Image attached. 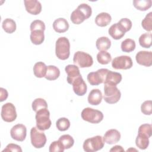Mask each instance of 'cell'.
<instances>
[{
    "instance_id": "obj_29",
    "label": "cell",
    "mask_w": 152,
    "mask_h": 152,
    "mask_svg": "<svg viewBox=\"0 0 152 152\" xmlns=\"http://www.w3.org/2000/svg\"><path fill=\"white\" fill-rule=\"evenodd\" d=\"M151 38L152 34L151 33H145L141 34L138 40L140 46L144 48H150L152 45Z\"/></svg>"
},
{
    "instance_id": "obj_18",
    "label": "cell",
    "mask_w": 152,
    "mask_h": 152,
    "mask_svg": "<svg viewBox=\"0 0 152 152\" xmlns=\"http://www.w3.org/2000/svg\"><path fill=\"white\" fill-rule=\"evenodd\" d=\"M122 78V75L120 73L109 70L106 74L105 80L104 81V84L112 86H116V85L121 81Z\"/></svg>"
},
{
    "instance_id": "obj_22",
    "label": "cell",
    "mask_w": 152,
    "mask_h": 152,
    "mask_svg": "<svg viewBox=\"0 0 152 152\" xmlns=\"http://www.w3.org/2000/svg\"><path fill=\"white\" fill-rule=\"evenodd\" d=\"M112 17L107 12H101L95 18V23L100 27H106L111 21Z\"/></svg>"
},
{
    "instance_id": "obj_20",
    "label": "cell",
    "mask_w": 152,
    "mask_h": 152,
    "mask_svg": "<svg viewBox=\"0 0 152 152\" xmlns=\"http://www.w3.org/2000/svg\"><path fill=\"white\" fill-rule=\"evenodd\" d=\"M53 28L57 33H64L68 30L69 24L66 19L64 18H59L53 21Z\"/></svg>"
},
{
    "instance_id": "obj_7",
    "label": "cell",
    "mask_w": 152,
    "mask_h": 152,
    "mask_svg": "<svg viewBox=\"0 0 152 152\" xmlns=\"http://www.w3.org/2000/svg\"><path fill=\"white\" fill-rule=\"evenodd\" d=\"M73 62L74 65L78 67L88 68L93 65V59L90 54L82 51H77L74 53Z\"/></svg>"
},
{
    "instance_id": "obj_1",
    "label": "cell",
    "mask_w": 152,
    "mask_h": 152,
    "mask_svg": "<svg viewBox=\"0 0 152 152\" xmlns=\"http://www.w3.org/2000/svg\"><path fill=\"white\" fill-rule=\"evenodd\" d=\"M92 14V10L90 5L87 4H81L72 12L70 19L75 24H80L85 20L88 19Z\"/></svg>"
},
{
    "instance_id": "obj_36",
    "label": "cell",
    "mask_w": 152,
    "mask_h": 152,
    "mask_svg": "<svg viewBox=\"0 0 152 152\" xmlns=\"http://www.w3.org/2000/svg\"><path fill=\"white\" fill-rule=\"evenodd\" d=\"M152 12H150L148 14H147L141 21V26L142 28L147 31H151L152 30Z\"/></svg>"
},
{
    "instance_id": "obj_42",
    "label": "cell",
    "mask_w": 152,
    "mask_h": 152,
    "mask_svg": "<svg viewBox=\"0 0 152 152\" xmlns=\"http://www.w3.org/2000/svg\"><path fill=\"white\" fill-rule=\"evenodd\" d=\"M2 151H17V152H21L22 149L21 147L17 144L10 143L8 144L5 148H4Z\"/></svg>"
},
{
    "instance_id": "obj_2",
    "label": "cell",
    "mask_w": 152,
    "mask_h": 152,
    "mask_svg": "<svg viewBox=\"0 0 152 152\" xmlns=\"http://www.w3.org/2000/svg\"><path fill=\"white\" fill-rule=\"evenodd\" d=\"M55 54L61 60L67 59L70 55V43L65 37H60L56 42Z\"/></svg>"
},
{
    "instance_id": "obj_10",
    "label": "cell",
    "mask_w": 152,
    "mask_h": 152,
    "mask_svg": "<svg viewBox=\"0 0 152 152\" xmlns=\"http://www.w3.org/2000/svg\"><path fill=\"white\" fill-rule=\"evenodd\" d=\"M109 69L101 68L96 72H90L87 75V81L92 86H97L100 84L104 83L105 78Z\"/></svg>"
},
{
    "instance_id": "obj_19",
    "label": "cell",
    "mask_w": 152,
    "mask_h": 152,
    "mask_svg": "<svg viewBox=\"0 0 152 152\" xmlns=\"http://www.w3.org/2000/svg\"><path fill=\"white\" fill-rule=\"evenodd\" d=\"M103 96L101 91L99 89H93L89 93L88 96V102L91 105H98L102 100Z\"/></svg>"
},
{
    "instance_id": "obj_35",
    "label": "cell",
    "mask_w": 152,
    "mask_h": 152,
    "mask_svg": "<svg viewBox=\"0 0 152 152\" xmlns=\"http://www.w3.org/2000/svg\"><path fill=\"white\" fill-rule=\"evenodd\" d=\"M56 126L59 131H65L68 129L70 126V122L66 118H60L56 122Z\"/></svg>"
},
{
    "instance_id": "obj_5",
    "label": "cell",
    "mask_w": 152,
    "mask_h": 152,
    "mask_svg": "<svg viewBox=\"0 0 152 152\" xmlns=\"http://www.w3.org/2000/svg\"><path fill=\"white\" fill-rule=\"evenodd\" d=\"M81 116L84 121L91 124H99L103 119V114L101 111L91 107L84 108Z\"/></svg>"
},
{
    "instance_id": "obj_37",
    "label": "cell",
    "mask_w": 152,
    "mask_h": 152,
    "mask_svg": "<svg viewBox=\"0 0 152 152\" xmlns=\"http://www.w3.org/2000/svg\"><path fill=\"white\" fill-rule=\"evenodd\" d=\"M138 134L145 135L150 138L152 134V126L151 124H144L140 126Z\"/></svg>"
},
{
    "instance_id": "obj_14",
    "label": "cell",
    "mask_w": 152,
    "mask_h": 152,
    "mask_svg": "<svg viewBox=\"0 0 152 152\" xmlns=\"http://www.w3.org/2000/svg\"><path fill=\"white\" fill-rule=\"evenodd\" d=\"M72 85L74 92L76 95L78 96H83L86 93L87 87L81 76L76 78L72 82Z\"/></svg>"
},
{
    "instance_id": "obj_26",
    "label": "cell",
    "mask_w": 152,
    "mask_h": 152,
    "mask_svg": "<svg viewBox=\"0 0 152 152\" xmlns=\"http://www.w3.org/2000/svg\"><path fill=\"white\" fill-rule=\"evenodd\" d=\"M30 40L34 45H39L42 44L45 40L44 31L42 30H34L31 31Z\"/></svg>"
},
{
    "instance_id": "obj_23",
    "label": "cell",
    "mask_w": 152,
    "mask_h": 152,
    "mask_svg": "<svg viewBox=\"0 0 152 152\" xmlns=\"http://www.w3.org/2000/svg\"><path fill=\"white\" fill-rule=\"evenodd\" d=\"M33 69L35 77L43 78L45 77L46 74L47 66L43 62H37L34 64Z\"/></svg>"
},
{
    "instance_id": "obj_6",
    "label": "cell",
    "mask_w": 152,
    "mask_h": 152,
    "mask_svg": "<svg viewBox=\"0 0 152 152\" xmlns=\"http://www.w3.org/2000/svg\"><path fill=\"white\" fill-rule=\"evenodd\" d=\"M104 101L109 104H115L121 99V93L116 86H112L104 84Z\"/></svg>"
},
{
    "instance_id": "obj_28",
    "label": "cell",
    "mask_w": 152,
    "mask_h": 152,
    "mask_svg": "<svg viewBox=\"0 0 152 152\" xmlns=\"http://www.w3.org/2000/svg\"><path fill=\"white\" fill-rule=\"evenodd\" d=\"M3 30L7 33L11 34L16 30V23L14 20L11 18L5 19L2 24Z\"/></svg>"
},
{
    "instance_id": "obj_11",
    "label": "cell",
    "mask_w": 152,
    "mask_h": 152,
    "mask_svg": "<svg viewBox=\"0 0 152 152\" xmlns=\"http://www.w3.org/2000/svg\"><path fill=\"white\" fill-rule=\"evenodd\" d=\"M132 65L131 57L126 55L117 56L112 61V66L115 69H128L132 66Z\"/></svg>"
},
{
    "instance_id": "obj_9",
    "label": "cell",
    "mask_w": 152,
    "mask_h": 152,
    "mask_svg": "<svg viewBox=\"0 0 152 152\" xmlns=\"http://www.w3.org/2000/svg\"><path fill=\"white\" fill-rule=\"evenodd\" d=\"M1 118L7 122H11L15 120L17 115L15 107L11 103H7L2 105L1 108Z\"/></svg>"
},
{
    "instance_id": "obj_17",
    "label": "cell",
    "mask_w": 152,
    "mask_h": 152,
    "mask_svg": "<svg viewBox=\"0 0 152 152\" xmlns=\"http://www.w3.org/2000/svg\"><path fill=\"white\" fill-rule=\"evenodd\" d=\"M103 139L108 144H114L120 140L121 134L117 129H110L106 132Z\"/></svg>"
},
{
    "instance_id": "obj_30",
    "label": "cell",
    "mask_w": 152,
    "mask_h": 152,
    "mask_svg": "<svg viewBox=\"0 0 152 152\" xmlns=\"http://www.w3.org/2000/svg\"><path fill=\"white\" fill-rule=\"evenodd\" d=\"M135 42L133 39H126L122 42L121 48V50L124 52L129 53L132 52L135 49Z\"/></svg>"
},
{
    "instance_id": "obj_27",
    "label": "cell",
    "mask_w": 152,
    "mask_h": 152,
    "mask_svg": "<svg viewBox=\"0 0 152 152\" xmlns=\"http://www.w3.org/2000/svg\"><path fill=\"white\" fill-rule=\"evenodd\" d=\"M133 5L138 10L144 11L151 7L152 1L151 0H134Z\"/></svg>"
},
{
    "instance_id": "obj_40",
    "label": "cell",
    "mask_w": 152,
    "mask_h": 152,
    "mask_svg": "<svg viewBox=\"0 0 152 152\" xmlns=\"http://www.w3.org/2000/svg\"><path fill=\"white\" fill-rule=\"evenodd\" d=\"M118 24L125 33L129 31L132 27V21L127 18H121Z\"/></svg>"
},
{
    "instance_id": "obj_44",
    "label": "cell",
    "mask_w": 152,
    "mask_h": 152,
    "mask_svg": "<svg viewBox=\"0 0 152 152\" xmlns=\"http://www.w3.org/2000/svg\"><path fill=\"white\" fill-rule=\"evenodd\" d=\"M110 152L112 151H115V152H119V151H124V149L123 148V147L121 145H115L114 147H113L110 150Z\"/></svg>"
},
{
    "instance_id": "obj_31",
    "label": "cell",
    "mask_w": 152,
    "mask_h": 152,
    "mask_svg": "<svg viewBox=\"0 0 152 152\" xmlns=\"http://www.w3.org/2000/svg\"><path fill=\"white\" fill-rule=\"evenodd\" d=\"M135 144L140 149L145 150L149 145V138L147 136L138 134L135 139Z\"/></svg>"
},
{
    "instance_id": "obj_3",
    "label": "cell",
    "mask_w": 152,
    "mask_h": 152,
    "mask_svg": "<svg viewBox=\"0 0 152 152\" xmlns=\"http://www.w3.org/2000/svg\"><path fill=\"white\" fill-rule=\"evenodd\" d=\"M36 113V127L42 131L48 129L52 125V122L50 119V112L48 108L42 109Z\"/></svg>"
},
{
    "instance_id": "obj_15",
    "label": "cell",
    "mask_w": 152,
    "mask_h": 152,
    "mask_svg": "<svg viewBox=\"0 0 152 152\" xmlns=\"http://www.w3.org/2000/svg\"><path fill=\"white\" fill-rule=\"evenodd\" d=\"M24 3L26 11L32 15H37L42 11V5L37 0H24Z\"/></svg>"
},
{
    "instance_id": "obj_33",
    "label": "cell",
    "mask_w": 152,
    "mask_h": 152,
    "mask_svg": "<svg viewBox=\"0 0 152 152\" xmlns=\"http://www.w3.org/2000/svg\"><path fill=\"white\" fill-rule=\"evenodd\" d=\"M97 60L102 65L108 64L112 60L110 54L106 51H100L97 55Z\"/></svg>"
},
{
    "instance_id": "obj_8",
    "label": "cell",
    "mask_w": 152,
    "mask_h": 152,
    "mask_svg": "<svg viewBox=\"0 0 152 152\" xmlns=\"http://www.w3.org/2000/svg\"><path fill=\"white\" fill-rule=\"evenodd\" d=\"M30 140L32 145L36 148H41L44 147L47 141L45 133L36 127L31 129Z\"/></svg>"
},
{
    "instance_id": "obj_4",
    "label": "cell",
    "mask_w": 152,
    "mask_h": 152,
    "mask_svg": "<svg viewBox=\"0 0 152 152\" xmlns=\"http://www.w3.org/2000/svg\"><path fill=\"white\" fill-rule=\"evenodd\" d=\"M104 141L100 135H96L86 139L83 143V150L86 152H95L103 148Z\"/></svg>"
},
{
    "instance_id": "obj_25",
    "label": "cell",
    "mask_w": 152,
    "mask_h": 152,
    "mask_svg": "<svg viewBox=\"0 0 152 152\" xmlns=\"http://www.w3.org/2000/svg\"><path fill=\"white\" fill-rule=\"evenodd\" d=\"M60 75V71L59 68L54 65H49L47 66L46 74L45 78L50 81L56 80Z\"/></svg>"
},
{
    "instance_id": "obj_41",
    "label": "cell",
    "mask_w": 152,
    "mask_h": 152,
    "mask_svg": "<svg viewBox=\"0 0 152 152\" xmlns=\"http://www.w3.org/2000/svg\"><path fill=\"white\" fill-rule=\"evenodd\" d=\"M65 148L59 140L53 141L49 146L50 152H63Z\"/></svg>"
},
{
    "instance_id": "obj_32",
    "label": "cell",
    "mask_w": 152,
    "mask_h": 152,
    "mask_svg": "<svg viewBox=\"0 0 152 152\" xmlns=\"http://www.w3.org/2000/svg\"><path fill=\"white\" fill-rule=\"evenodd\" d=\"M62 144L65 149H69L72 147L74 144L73 138L68 134H65L61 136L58 140Z\"/></svg>"
},
{
    "instance_id": "obj_16",
    "label": "cell",
    "mask_w": 152,
    "mask_h": 152,
    "mask_svg": "<svg viewBox=\"0 0 152 152\" xmlns=\"http://www.w3.org/2000/svg\"><path fill=\"white\" fill-rule=\"evenodd\" d=\"M65 72L67 74V82L72 84V82L78 77L81 76L79 68L75 65H68L65 68Z\"/></svg>"
},
{
    "instance_id": "obj_43",
    "label": "cell",
    "mask_w": 152,
    "mask_h": 152,
    "mask_svg": "<svg viewBox=\"0 0 152 152\" xmlns=\"http://www.w3.org/2000/svg\"><path fill=\"white\" fill-rule=\"evenodd\" d=\"M8 96V91L6 89L1 87L0 88V102H2L5 100Z\"/></svg>"
},
{
    "instance_id": "obj_21",
    "label": "cell",
    "mask_w": 152,
    "mask_h": 152,
    "mask_svg": "<svg viewBox=\"0 0 152 152\" xmlns=\"http://www.w3.org/2000/svg\"><path fill=\"white\" fill-rule=\"evenodd\" d=\"M108 33L109 35L115 40L121 39L125 34V32L122 29L118 23L113 24L109 27Z\"/></svg>"
},
{
    "instance_id": "obj_39",
    "label": "cell",
    "mask_w": 152,
    "mask_h": 152,
    "mask_svg": "<svg viewBox=\"0 0 152 152\" xmlns=\"http://www.w3.org/2000/svg\"><path fill=\"white\" fill-rule=\"evenodd\" d=\"M141 112L145 115H150L152 113V102L151 100H146L144 102L141 106Z\"/></svg>"
},
{
    "instance_id": "obj_13",
    "label": "cell",
    "mask_w": 152,
    "mask_h": 152,
    "mask_svg": "<svg viewBox=\"0 0 152 152\" xmlns=\"http://www.w3.org/2000/svg\"><path fill=\"white\" fill-rule=\"evenodd\" d=\"M137 62L147 67L152 65V52L151 51L141 50L138 52L135 56Z\"/></svg>"
},
{
    "instance_id": "obj_12",
    "label": "cell",
    "mask_w": 152,
    "mask_h": 152,
    "mask_svg": "<svg viewBox=\"0 0 152 152\" xmlns=\"http://www.w3.org/2000/svg\"><path fill=\"white\" fill-rule=\"evenodd\" d=\"M10 135L13 140L18 141H23L27 135V128L25 125L18 124L12 127L10 130Z\"/></svg>"
},
{
    "instance_id": "obj_24",
    "label": "cell",
    "mask_w": 152,
    "mask_h": 152,
    "mask_svg": "<svg viewBox=\"0 0 152 152\" xmlns=\"http://www.w3.org/2000/svg\"><path fill=\"white\" fill-rule=\"evenodd\" d=\"M97 49L100 51H106L111 46V41L107 37H100L98 38L96 42Z\"/></svg>"
},
{
    "instance_id": "obj_38",
    "label": "cell",
    "mask_w": 152,
    "mask_h": 152,
    "mask_svg": "<svg viewBox=\"0 0 152 152\" xmlns=\"http://www.w3.org/2000/svg\"><path fill=\"white\" fill-rule=\"evenodd\" d=\"M46 28L45 24L44 22L40 20H35L31 22L30 26V29L31 31L34 30H42L45 31Z\"/></svg>"
},
{
    "instance_id": "obj_34",
    "label": "cell",
    "mask_w": 152,
    "mask_h": 152,
    "mask_svg": "<svg viewBox=\"0 0 152 152\" xmlns=\"http://www.w3.org/2000/svg\"><path fill=\"white\" fill-rule=\"evenodd\" d=\"M31 106L33 111L37 112L38 110L42 109L48 108V104L45 99L42 98H37L32 102Z\"/></svg>"
}]
</instances>
